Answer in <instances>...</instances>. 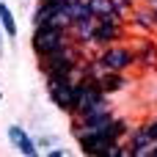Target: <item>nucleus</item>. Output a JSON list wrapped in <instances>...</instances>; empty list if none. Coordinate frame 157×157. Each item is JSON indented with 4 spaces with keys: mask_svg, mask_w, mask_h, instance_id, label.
<instances>
[{
    "mask_svg": "<svg viewBox=\"0 0 157 157\" xmlns=\"http://www.w3.org/2000/svg\"><path fill=\"white\" fill-rule=\"evenodd\" d=\"M88 55V50H83L80 44L69 41L66 47H61L58 52H50L44 58H39V69L44 72V77L58 75V77H75L77 80V66L80 61Z\"/></svg>",
    "mask_w": 157,
    "mask_h": 157,
    "instance_id": "nucleus-1",
    "label": "nucleus"
},
{
    "mask_svg": "<svg viewBox=\"0 0 157 157\" xmlns=\"http://www.w3.org/2000/svg\"><path fill=\"white\" fill-rule=\"evenodd\" d=\"M72 39H69V30L66 28H58V25H33V36H30V50L36 58H44L50 52H58L61 47H66Z\"/></svg>",
    "mask_w": 157,
    "mask_h": 157,
    "instance_id": "nucleus-2",
    "label": "nucleus"
},
{
    "mask_svg": "<svg viewBox=\"0 0 157 157\" xmlns=\"http://www.w3.org/2000/svg\"><path fill=\"white\" fill-rule=\"evenodd\" d=\"M94 61L102 72H130V69H135V52H132V47H127L121 41L99 47L94 52Z\"/></svg>",
    "mask_w": 157,
    "mask_h": 157,
    "instance_id": "nucleus-3",
    "label": "nucleus"
},
{
    "mask_svg": "<svg viewBox=\"0 0 157 157\" xmlns=\"http://www.w3.org/2000/svg\"><path fill=\"white\" fill-rule=\"evenodd\" d=\"M33 25H58V28H72V14H69V3H47L39 0V6L33 8Z\"/></svg>",
    "mask_w": 157,
    "mask_h": 157,
    "instance_id": "nucleus-4",
    "label": "nucleus"
},
{
    "mask_svg": "<svg viewBox=\"0 0 157 157\" xmlns=\"http://www.w3.org/2000/svg\"><path fill=\"white\" fill-rule=\"evenodd\" d=\"M47 80V97L50 102L63 110V113H72V105H75V77H58V75H50L44 77Z\"/></svg>",
    "mask_w": 157,
    "mask_h": 157,
    "instance_id": "nucleus-5",
    "label": "nucleus"
},
{
    "mask_svg": "<svg viewBox=\"0 0 157 157\" xmlns=\"http://www.w3.org/2000/svg\"><path fill=\"white\" fill-rule=\"evenodd\" d=\"M124 36H127V22H124V19H97L91 47L99 50V47L116 44V41H121Z\"/></svg>",
    "mask_w": 157,
    "mask_h": 157,
    "instance_id": "nucleus-6",
    "label": "nucleus"
},
{
    "mask_svg": "<svg viewBox=\"0 0 157 157\" xmlns=\"http://www.w3.org/2000/svg\"><path fill=\"white\" fill-rule=\"evenodd\" d=\"M127 28H132V33H138V36H152L157 30L152 6H146V3L132 6V11H130V17H127Z\"/></svg>",
    "mask_w": 157,
    "mask_h": 157,
    "instance_id": "nucleus-7",
    "label": "nucleus"
},
{
    "mask_svg": "<svg viewBox=\"0 0 157 157\" xmlns=\"http://www.w3.org/2000/svg\"><path fill=\"white\" fill-rule=\"evenodd\" d=\"M124 146H127V157H149V152H152V138L146 135L144 124L130 127V132L124 138Z\"/></svg>",
    "mask_w": 157,
    "mask_h": 157,
    "instance_id": "nucleus-8",
    "label": "nucleus"
},
{
    "mask_svg": "<svg viewBox=\"0 0 157 157\" xmlns=\"http://www.w3.org/2000/svg\"><path fill=\"white\" fill-rule=\"evenodd\" d=\"M135 52V66L146 69V72H157V44L149 36H141V41L132 47Z\"/></svg>",
    "mask_w": 157,
    "mask_h": 157,
    "instance_id": "nucleus-9",
    "label": "nucleus"
},
{
    "mask_svg": "<svg viewBox=\"0 0 157 157\" xmlns=\"http://www.w3.org/2000/svg\"><path fill=\"white\" fill-rule=\"evenodd\" d=\"M8 144L25 157H39L41 155L39 146H36V141H33V138L25 132V127H19V124H11V127H8Z\"/></svg>",
    "mask_w": 157,
    "mask_h": 157,
    "instance_id": "nucleus-10",
    "label": "nucleus"
},
{
    "mask_svg": "<svg viewBox=\"0 0 157 157\" xmlns=\"http://www.w3.org/2000/svg\"><path fill=\"white\" fill-rule=\"evenodd\" d=\"M97 86H99L108 97H113V94L124 91V88L130 86V80H127V72H102V75L97 77Z\"/></svg>",
    "mask_w": 157,
    "mask_h": 157,
    "instance_id": "nucleus-11",
    "label": "nucleus"
},
{
    "mask_svg": "<svg viewBox=\"0 0 157 157\" xmlns=\"http://www.w3.org/2000/svg\"><path fill=\"white\" fill-rule=\"evenodd\" d=\"M86 3H88V8H91V14H94L97 19H124V22H127V17H121V14L116 11L113 0H86Z\"/></svg>",
    "mask_w": 157,
    "mask_h": 157,
    "instance_id": "nucleus-12",
    "label": "nucleus"
},
{
    "mask_svg": "<svg viewBox=\"0 0 157 157\" xmlns=\"http://www.w3.org/2000/svg\"><path fill=\"white\" fill-rule=\"evenodd\" d=\"M0 28H3V33H6V39H17V33H19V25H17V17H14V11L0 0Z\"/></svg>",
    "mask_w": 157,
    "mask_h": 157,
    "instance_id": "nucleus-13",
    "label": "nucleus"
},
{
    "mask_svg": "<svg viewBox=\"0 0 157 157\" xmlns=\"http://www.w3.org/2000/svg\"><path fill=\"white\" fill-rule=\"evenodd\" d=\"M141 124H144L146 135L152 138V144H157V116H152V119H146V121H141Z\"/></svg>",
    "mask_w": 157,
    "mask_h": 157,
    "instance_id": "nucleus-14",
    "label": "nucleus"
},
{
    "mask_svg": "<svg viewBox=\"0 0 157 157\" xmlns=\"http://www.w3.org/2000/svg\"><path fill=\"white\" fill-rule=\"evenodd\" d=\"M55 144H58V141H55V138H50V135H47V138H39V141H36L39 152H41V149H50V146H55Z\"/></svg>",
    "mask_w": 157,
    "mask_h": 157,
    "instance_id": "nucleus-15",
    "label": "nucleus"
},
{
    "mask_svg": "<svg viewBox=\"0 0 157 157\" xmlns=\"http://www.w3.org/2000/svg\"><path fill=\"white\" fill-rule=\"evenodd\" d=\"M47 157H66V149H61V146L55 144V146H50V149H47Z\"/></svg>",
    "mask_w": 157,
    "mask_h": 157,
    "instance_id": "nucleus-16",
    "label": "nucleus"
},
{
    "mask_svg": "<svg viewBox=\"0 0 157 157\" xmlns=\"http://www.w3.org/2000/svg\"><path fill=\"white\" fill-rule=\"evenodd\" d=\"M3 52H6V33H3V28H0V58H3Z\"/></svg>",
    "mask_w": 157,
    "mask_h": 157,
    "instance_id": "nucleus-17",
    "label": "nucleus"
},
{
    "mask_svg": "<svg viewBox=\"0 0 157 157\" xmlns=\"http://www.w3.org/2000/svg\"><path fill=\"white\" fill-rule=\"evenodd\" d=\"M149 157H157V144H152V152H149Z\"/></svg>",
    "mask_w": 157,
    "mask_h": 157,
    "instance_id": "nucleus-18",
    "label": "nucleus"
},
{
    "mask_svg": "<svg viewBox=\"0 0 157 157\" xmlns=\"http://www.w3.org/2000/svg\"><path fill=\"white\" fill-rule=\"evenodd\" d=\"M152 14H155V25H157V6H152Z\"/></svg>",
    "mask_w": 157,
    "mask_h": 157,
    "instance_id": "nucleus-19",
    "label": "nucleus"
},
{
    "mask_svg": "<svg viewBox=\"0 0 157 157\" xmlns=\"http://www.w3.org/2000/svg\"><path fill=\"white\" fill-rule=\"evenodd\" d=\"M124 3H130V6H138V3H141V0H124Z\"/></svg>",
    "mask_w": 157,
    "mask_h": 157,
    "instance_id": "nucleus-20",
    "label": "nucleus"
},
{
    "mask_svg": "<svg viewBox=\"0 0 157 157\" xmlns=\"http://www.w3.org/2000/svg\"><path fill=\"white\" fill-rule=\"evenodd\" d=\"M47 3H69V0H47Z\"/></svg>",
    "mask_w": 157,
    "mask_h": 157,
    "instance_id": "nucleus-21",
    "label": "nucleus"
},
{
    "mask_svg": "<svg viewBox=\"0 0 157 157\" xmlns=\"http://www.w3.org/2000/svg\"><path fill=\"white\" fill-rule=\"evenodd\" d=\"M0 102H3V91H0Z\"/></svg>",
    "mask_w": 157,
    "mask_h": 157,
    "instance_id": "nucleus-22",
    "label": "nucleus"
}]
</instances>
